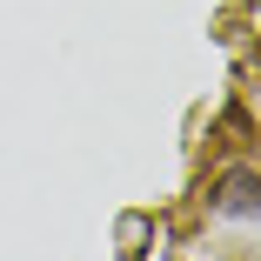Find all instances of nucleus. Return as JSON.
Returning <instances> with one entry per match:
<instances>
[{
  "instance_id": "f257e3e1",
  "label": "nucleus",
  "mask_w": 261,
  "mask_h": 261,
  "mask_svg": "<svg viewBox=\"0 0 261 261\" xmlns=\"http://www.w3.org/2000/svg\"><path fill=\"white\" fill-rule=\"evenodd\" d=\"M215 207H221V215H261V174L254 168H234L215 188Z\"/></svg>"
}]
</instances>
